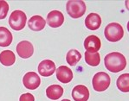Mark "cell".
<instances>
[{
    "label": "cell",
    "mask_w": 129,
    "mask_h": 101,
    "mask_svg": "<svg viewBox=\"0 0 129 101\" xmlns=\"http://www.w3.org/2000/svg\"><path fill=\"white\" fill-rule=\"evenodd\" d=\"M64 16L59 11H51L47 16V23L51 28H58L62 25Z\"/></svg>",
    "instance_id": "cell-9"
},
{
    "label": "cell",
    "mask_w": 129,
    "mask_h": 101,
    "mask_svg": "<svg viewBox=\"0 0 129 101\" xmlns=\"http://www.w3.org/2000/svg\"><path fill=\"white\" fill-rule=\"evenodd\" d=\"M55 72V64L50 60H44L38 65V73L43 77L51 76Z\"/></svg>",
    "instance_id": "cell-11"
},
{
    "label": "cell",
    "mask_w": 129,
    "mask_h": 101,
    "mask_svg": "<svg viewBox=\"0 0 129 101\" xmlns=\"http://www.w3.org/2000/svg\"><path fill=\"white\" fill-rule=\"evenodd\" d=\"M72 98L75 101H88L89 98V91L83 85H77L72 90Z\"/></svg>",
    "instance_id": "cell-10"
},
{
    "label": "cell",
    "mask_w": 129,
    "mask_h": 101,
    "mask_svg": "<svg viewBox=\"0 0 129 101\" xmlns=\"http://www.w3.org/2000/svg\"><path fill=\"white\" fill-rule=\"evenodd\" d=\"M117 87L123 92H129V74H123L119 76L116 81Z\"/></svg>",
    "instance_id": "cell-19"
},
{
    "label": "cell",
    "mask_w": 129,
    "mask_h": 101,
    "mask_svg": "<svg viewBox=\"0 0 129 101\" xmlns=\"http://www.w3.org/2000/svg\"><path fill=\"white\" fill-rule=\"evenodd\" d=\"M19 101H35V97L31 93H23L19 98Z\"/></svg>",
    "instance_id": "cell-22"
},
{
    "label": "cell",
    "mask_w": 129,
    "mask_h": 101,
    "mask_svg": "<svg viewBox=\"0 0 129 101\" xmlns=\"http://www.w3.org/2000/svg\"><path fill=\"white\" fill-rule=\"evenodd\" d=\"M82 59V55L76 49H70L66 55V61L69 66L74 67Z\"/></svg>",
    "instance_id": "cell-18"
},
{
    "label": "cell",
    "mask_w": 129,
    "mask_h": 101,
    "mask_svg": "<svg viewBox=\"0 0 129 101\" xmlns=\"http://www.w3.org/2000/svg\"><path fill=\"white\" fill-rule=\"evenodd\" d=\"M104 64L106 68L110 72L119 73L125 69L126 66V60L120 53L112 52L105 56Z\"/></svg>",
    "instance_id": "cell-1"
},
{
    "label": "cell",
    "mask_w": 129,
    "mask_h": 101,
    "mask_svg": "<svg viewBox=\"0 0 129 101\" xmlns=\"http://www.w3.org/2000/svg\"><path fill=\"white\" fill-rule=\"evenodd\" d=\"M9 11V5L7 2L0 0V20L5 19Z\"/></svg>",
    "instance_id": "cell-21"
},
{
    "label": "cell",
    "mask_w": 129,
    "mask_h": 101,
    "mask_svg": "<svg viewBox=\"0 0 129 101\" xmlns=\"http://www.w3.org/2000/svg\"><path fill=\"white\" fill-rule=\"evenodd\" d=\"M111 82L110 76L105 72H99L93 77L92 85L94 91L104 92L109 87Z\"/></svg>",
    "instance_id": "cell-5"
},
{
    "label": "cell",
    "mask_w": 129,
    "mask_h": 101,
    "mask_svg": "<svg viewBox=\"0 0 129 101\" xmlns=\"http://www.w3.org/2000/svg\"><path fill=\"white\" fill-rule=\"evenodd\" d=\"M23 86L29 90L37 89L41 84L40 76L35 72H28L23 78Z\"/></svg>",
    "instance_id": "cell-6"
},
{
    "label": "cell",
    "mask_w": 129,
    "mask_h": 101,
    "mask_svg": "<svg viewBox=\"0 0 129 101\" xmlns=\"http://www.w3.org/2000/svg\"><path fill=\"white\" fill-rule=\"evenodd\" d=\"M63 94V88L59 85H51L46 89V95L49 99H59Z\"/></svg>",
    "instance_id": "cell-16"
},
{
    "label": "cell",
    "mask_w": 129,
    "mask_h": 101,
    "mask_svg": "<svg viewBox=\"0 0 129 101\" xmlns=\"http://www.w3.org/2000/svg\"><path fill=\"white\" fill-rule=\"evenodd\" d=\"M56 78L61 83H69L73 79V72L66 66H60L56 69Z\"/></svg>",
    "instance_id": "cell-12"
},
{
    "label": "cell",
    "mask_w": 129,
    "mask_h": 101,
    "mask_svg": "<svg viewBox=\"0 0 129 101\" xmlns=\"http://www.w3.org/2000/svg\"><path fill=\"white\" fill-rule=\"evenodd\" d=\"M102 18L97 13H90L85 19V25L90 30H96L101 27Z\"/></svg>",
    "instance_id": "cell-13"
},
{
    "label": "cell",
    "mask_w": 129,
    "mask_h": 101,
    "mask_svg": "<svg viewBox=\"0 0 129 101\" xmlns=\"http://www.w3.org/2000/svg\"><path fill=\"white\" fill-rule=\"evenodd\" d=\"M13 41V35L5 27H0V47H8Z\"/></svg>",
    "instance_id": "cell-15"
},
{
    "label": "cell",
    "mask_w": 129,
    "mask_h": 101,
    "mask_svg": "<svg viewBox=\"0 0 129 101\" xmlns=\"http://www.w3.org/2000/svg\"><path fill=\"white\" fill-rule=\"evenodd\" d=\"M106 39L111 42H116L120 41L124 36V30L120 23H111L107 25L104 30Z\"/></svg>",
    "instance_id": "cell-2"
},
{
    "label": "cell",
    "mask_w": 129,
    "mask_h": 101,
    "mask_svg": "<svg viewBox=\"0 0 129 101\" xmlns=\"http://www.w3.org/2000/svg\"><path fill=\"white\" fill-rule=\"evenodd\" d=\"M16 61V56L11 50H5L0 53V62L5 67L12 66Z\"/></svg>",
    "instance_id": "cell-17"
},
{
    "label": "cell",
    "mask_w": 129,
    "mask_h": 101,
    "mask_svg": "<svg viewBox=\"0 0 129 101\" xmlns=\"http://www.w3.org/2000/svg\"><path fill=\"white\" fill-rule=\"evenodd\" d=\"M66 11L72 18H80L85 14L86 5L82 0H71L67 3Z\"/></svg>",
    "instance_id": "cell-3"
},
{
    "label": "cell",
    "mask_w": 129,
    "mask_h": 101,
    "mask_svg": "<svg viewBox=\"0 0 129 101\" xmlns=\"http://www.w3.org/2000/svg\"><path fill=\"white\" fill-rule=\"evenodd\" d=\"M102 47L101 39L96 35H88L84 41V47L88 53H97Z\"/></svg>",
    "instance_id": "cell-8"
},
{
    "label": "cell",
    "mask_w": 129,
    "mask_h": 101,
    "mask_svg": "<svg viewBox=\"0 0 129 101\" xmlns=\"http://www.w3.org/2000/svg\"><path fill=\"white\" fill-rule=\"evenodd\" d=\"M85 61L89 66L97 67L101 62V56L98 52L97 53H88L85 52Z\"/></svg>",
    "instance_id": "cell-20"
},
{
    "label": "cell",
    "mask_w": 129,
    "mask_h": 101,
    "mask_svg": "<svg viewBox=\"0 0 129 101\" xmlns=\"http://www.w3.org/2000/svg\"><path fill=\"white\" fill-rule=\"evenodd\" d=\"M27 17L23 11L17 10L12 11L9 17V24L12 29L16 31L22 30L26 25Z\"/></svg>",
    "instance_id": "cell-4"
},
{
    "label": "cell",
    "mask_w": 129,
    "mask_h": 101,
    "mask_svg": "<svg viewBox=\"0 0 129 101\" xmlns=\"http://www.w3.org/2000/svg\"><path fill=\"white\" fill-rule=\"evenodd\" d=\"M17 53L19 57L23 59H28L31 57L34 53V47L29 41H22L17 46Z\"/></svg>",
    "instance_id": "cell-7"
},
{
    "label": "cell",
    "mask_w": 129,
    "mask_h": 101,
    "mask_svg": "<svg viewBox=\"0 0 129 101\" xmlns=\"http://www.w3.org/2000/svg\"><path fill=\"white\" fill-rule=\"evenodd\" d=\"M46 25V20L41 16H33L28 21V26L33 31H41L44 29Z\"/></svg>",
    "instance_id": "cell-14"
},
{
    "label": "cell",
    "mask_w": 129,
    "mask_h": 101,
    "mask_svg": "<svg viewBox=\"0 0 129 101\" xmlns=\"http://www.w3.org/2000/svg\"><path fill=\"white\" fill-rule=\"evenodd\" d=\"M61 101H70L69 99H62V100H61Z\"/></svg>",
    "instance_id": "cell-23"
}]
</instances>
